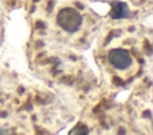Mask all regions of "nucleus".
<instances>
[{
  "label": "nucleus",
  "instance_id": "obj_1",
  "mask_svg": "<svg viewBox=\"0 0 153 135\" xmlns=\"http://www.w3.org/2000/svg\"><path fill=\"white\" fill-rule=\"evenodd\" d=\"M56 24L63 31L74 33L82 24V16L74 7H63L56 14Z\"/></svg>",
  "mask_w": 153,
  "mask_h": 135
},
{
  "label": "nucleus",
  "instance_id": "obj_2",
  "mask_svg": "<svg viewBox=\"0 0 153 135\" xmlns=\"http://www.w3.org/2000/svg\"><path fill=\"white\" fill-rule=\"evenodd\" d=\"M108 61L109 63L118 69L126 70L133 66V56L131 54L123 48H114L108 53Z\"/></svg>",
  "mask_w": 153,
  "mask_h": 135
},
{
  "label": "nucleus",
  "instance_id": "obj_3",
  "mask_svg": "<svg viewBox=\"0 0 153 135\" xmlns=\"http://www.w3.org/2000/svg\"><path fill=\"white\" fill-rule=\"evenodd\" d=\"M128 14H129V10L124 2H116L114 5L111 11V17L114 19H122L128 17Z\"/></svg>",
  "mask_w": 153,
  "mask_h": 135
},
{
  "label": "nucleus",
  "instance_id": "obj_4",
  "mask_svg": "<svg viewBox=\"0 0 153 135\" xmlns=\"http://www.w3.org/2000/svg\"><path fill=\"white\" fill-rule=\"evenodd\" d=\"M87 134H88V128L85 124H78L69 131L68 135H87Z\"/></svg>",
  "mask_w": 153,
  "mask_h": 135
},
{
  "label": "nucleus",
  "instance_id": "obj_5",
  "mask_svg": "<svg viewBox=\"0 0 153 135\" xmlns=\"http://www.w3.org/2000/svg\"><path fill=\"white\" fill-rule=\"evenodd\" d=\"M0 135H11V131L6 128H2L0 127Z\"/></svg>",
  "mask_w": 153,
  "mask_h": 135
}]
</instances>
